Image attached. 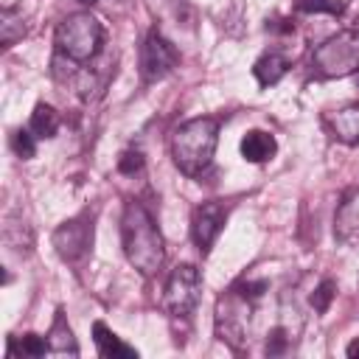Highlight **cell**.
<instances>
[{
    "mask_svg": "<svg viewBox=\"0 0 359 359\" xmlns=\"http://www.w3.org/2000/svg\"><path fill=\"white\" fill-rule=\"evenodd\" d=\"M121 241L126 261L146 278L157 275L165 264V244L151 219V213L140 202H126L121 216Z\"/></svg>",
    "mask_w": 359,
    "mask_h": 359,
    "instance_id": "6da1fadb",
    "label": "cell"
},
{
    "mask_svg": "<svg viewBox=\"0 0 359 359\" xmlns=\"http://www.w3.org/2000/svg\"><path fill=\"white\" fill-rule=\"evenodd\" d=\"M216 143H219V121L216 118L202 115V118H191V121L180 123L171 132L174 165L188 177H199L213 163Z\"/></svg>",
    "mask_w": 359,
    "mask_h": 359,
    "instance_id": "7a4b0ae2",
    "label": "cell"
},
{
    "mask_svg": "<svg viewBox=\"0 0 359 359\" xmlns=\"http://www.w3.org/2000/svg\"><path fill=\"white\" fill-rule=\"evenodd\" d=\"M53 45H56V53H62L65 59L76 65H87L101 53L104 25L90 11H73L56 25Z\"/></svg>",
    "mask_w": 359,
    "mask_h": 359,
    "instance_id": "3957f363",
    "label": "cell"
},
{
    "mask_svg": "<svg viewBox=\"0 0 359 359\" xmlns=\"http://www.w3.org/2000/svg\"><path fill=\"white\" fill-rule=\"evenodd\" d=\"M309 67L317 79H345L359 73V28H348L323 39L311 50Z\"/></svg>",
    "mask_w": 359,
    "mask_h": 359,
    "instance_id": "277c9868",
    "label": "cell"
},
{
    "mask_svg": "<svg viewBox=\"0 0 359 359\" xmlns=\"http://www.w3.org/2000/svg\"><path fill=\"white\" fill-rule=\"evenodd\" d=\"M252 303L255 297L244 292V286H233L224 297H219L216 303V334L222 342L233 345L236 351H241L247 345V334H250V314H252Z\"/></svg>",
    "mask_w": 359,
    "mask_h": 359,
    "instance_id": "5b68a950",
    "label": "cell"
},
{
    "mask_svg": "<svg viewBox=\"0 0 359 359\" xmlns=\"http://www.w3.org/2000/svg\"><path fill=\"white\" fill-rule=\"evenodd\" d=\"M202 297V275L194 264H180L165 280L163 306L171 317H191Z\"/></svg>",
    "mask_w": 359,
    "mask_h": 359,
    "instance_id": "8992f818",
    "label": "cell"
},
{
    "mask_svg": "<svg viewBox=\"0 0 359 359\" xmlns=\"http://www.w3.org/2000/svg\"><path fill=\"white\" fill-rule=\"evenodd\" d=\"M53 247L67 264H79L93 250V213L84 210L53 230Z\"/></svg>",
    "mask_w": 359,
    "mask_h": 359,
    "instance_id": "52a82bcc",
    "label": "cell"
},
{
    "mask_svg": "<svg viewBox=\"0 0 359 359\" xmlns=\"http://www.w3.org/2000/svg\"><path fill=\"white\" fill-rule=\"evenodd\" d=\"M180 65V50L160 31H149L140 45V76L146 84L165 79Z\"/></svg>",
    "mask_w": 359,
    "mask_h": 359,
    "instance_id": "ba28073f",
    "label": "cell"
},
{
    "mask_svg": "<svg viewBox=\"0 0 359 359\" xmlns=\"http://www.w3.org/2000/svg\"><path fill=\"white\" fill-rule=\"evenodd\" d=\"M227 222V208L222 202H202L196 210H194V219H191V233H194V244L199 247L202 255L210 252L213 241L219 238L222 227Z\"/></svg>",
    "mask_w": 359,
    "mask_h": 359,
    "instance_id": "9c48e42d",
    "label": "cell"
},
{
    "mask_svg": "<svg viewBox=\"0 0 359 359\" xmlns=\"http://www.w3.org/2000/svg\"><path fill=\"white\" fill-rule=\"evenodd\" d=\"M328 135L345 146H359V101L345 104L334 112H325L323 118Z\"/></svg>",
    "mask_w": 359,
    "mask_h": 359,
    "instance_id": "30bf717a",
    "label": "cell"
},
{
    "mask_svg": "<svg viewBox=\"0 0 359 359\" xmlns=\"http://www.w3.org/2000/svg\"><path fill=\"white\" fill-rule=\"evenodd\" d=\"M93 342H95L98 356H104V359H137V351L132 345H126L121 337H115L101 320L93 323Z\"/></svg>",
    "mask_w": 359,
    "mask_h": 359,
    "instance_id": "8fae6325",
    "label": "cell"
},
{
    "mask_svg": "<svg viewBox=\"0 0 359 359\" xmlns=\"http://www.w3.org/2000/svg\"><path fill=\"white\" fill-rule=\"evenodd\" d=\"M334 233L339 241H359V191L342 199L334 219Z\"/></svg>",
    "mask_w": 359,
    "mask_h": 359,
    "instance_id": "7c38bea8",
    "label": "cell"
},
{
    "mask_svg": "<svg viewBox=\"0 0 359 359\" xmlns=\"http://www.w3.org/2000/svg\"><path fill=\"white\" fill-rule=\"evenodd\" d=\"M278 151V143L269 132H261V129H252L241 137V157L247 163H266L272 160Z\"/></svg>",
    "mask_w": 359,
    "mask_h": 359,
    "instance_id": "4fadbf2b",
    "label": "cell"
},
{
    "mask_svg": "<svg viewBox=\"0 0 359 359\" xmlns=\"http://www.w3.org/2000/svg\"><path fill=\"white\" fill-rule=\"evenodd\" d=\"M286 70H289V59L280 56V53H275V50H266V53L258 56L255 65H252V76L258 79L261 87L278 84V81L286 76Z\"/></svg>",
    "mask_w": 359,
    "mask_h": 359,
    "instance_id": "5bb4252c",
    "label": "cell"
},
{
    "mask_svg": "<svg viewBox=\"0 0 359 359\" xmlns=\"http://www.w3.org/2000/svg\"><path fill=\"white\" fill-rule=\"evenodd\" d=\"M59 123H62V121H59V112H56L50 104H36L34 112H31L28 129H31V135H34L36 140H50V137H56Z\"/></svg>",
    "mask_w": 359,
    "mask_h": 359,
    "instance_id": "9a60e30c",
    "label": "cell"
},
{
    "mask_svg": "<svg viewBox=\"0 0 359 359\" xmlns=\"http://www.w3.org/2000/svg\"><path fill=\"white\" fill-rule=\"evenodd\" d=\"M48 345H50V353H79V345H76V339H73V331H70V325L65 323V314H62V309L56 311V320H53V325H50V334H48Z\"/></svg>",
    "mask_w": 359,
    "mask_h": 359,
    "instance_id": "2e32d148",
    "label": "cell"
},
{
    "mask_svg": "<svg viewBox=\"0 0 359 359\" xmlns=\"http://www.w3.org/2000/svg\"><path fill=\"white\" fill-rule=\"evenodd\" d=\"M8 351L11 353H20V356H45L48 351H50V345H48V339L45 337H39V334H25V337H20V339H11L8 342Z\"/></svg>",
    "mask_w": 359,
    "mask_h": 359,
    "instance_id": "e0dca14e",
    "label": "cell"
},
{
    "mask_svg": "<svg viewBox=\"0 0 359 359\" xmlns=\"http://www.w3.org/2000/svg\"><path fill=\"white\" fill-rule=\"evenodd\" d=\"M22 34H25L22 17H17L14 8H3V14H0V39H3V45L11 48Z\"/></svg>",
    "mask_w": 359,
    "mask_h": 359,
    "instance_id": "ac0fdd59",
    "label": "cell"
},
{
    "mask_svg": "<svg viewBox=\"0 0 359 359\" xmlns=\"http://www.w3.org/2000/svg\"><path fill=\"white\" fill-rule=\"evenodd\" d=\"M294 8L300 14H342L345 11V0H294Z\"/></svg>",
    "mask_w": 359,
    "mask_h": 359,
    "instance_id": "d6986e66",
    "label": "cell"
},
{
    "mask_svg": "<svg viewBox=\"0 0 359 359\" xmlns=\"http://www.w3.org/2000/svg\"><path fill=\"white\" fill-rule=\"evenodd\" d=\"M11 149H14L17 157L31 160V157L36 154V137L31 135V129H17V132L11 135Z\"/></svg>",
    "mask_w": 359,
    "mask_h": 359,
    "instance_id": "ffe728a7",
    "label": "cell"
},
{
    "mask_svg": "<svg viewBox=\"0 0 359 359\" xmlns=\"http://www.w3.org/2000/svg\"><path fill=\"white\" fill-rule=\"evenodd\" d=\"M334 294H337V283L334 280H323L317 289H314V294H311V309L317 311V314H325L328 311V306H331V300H334Z\"/></svg>",
    "mask_w": 359,
    "mask_h": 359,
    "instance_id": "44dd1931",
    "label": "cell"
},
{
    "mask_svg": "<svg viewBox=\"0 0 359 359\" xmlns=\"http://www.w3.org/2000/svg\"><path fill=\"white\" fill-rule=\"evenodd\" d=\"M140 168H143V151L129 149V151L121 154V160H118V171H121V174H135V171H140Z\"/></svg>",
    "mask_w": 359,
    "mask_h": 359,
    "instance_id": "7402d4cb",
    "label": "cell"
},
{
    "mask_svg": "<svg viewBox=\"0 0 359 359\" xmlns=\"http://www.w3.org/2000/svg\"><path fill=\"white\" fill-rule=\"evenodd\" d=\"M286 345H289L286 331H283V328H275V331H272V337L266 339V353H280Z\"/></svg>",
    "mask_w": 359,
    "mask_h": 359,
    "instance_id": "603a6c76",
    "label": "cell"
},
{
    "mask_svg": "<svg viewBox=\"0 0 359 359\" xmlns=\"http://www.w3.org/2000/svg\"><path fill=\"white\" fill-rule=\"evenodd\" d=\"M345 353H348L351 359H356V356H359V339H353V342L345 348Z\"/></svg>",
    "mask_w": 359,
    "mask_h": 359,
    "instance_id": "cb8c5ba5",
    "label": "cell"
},
{
    "mask_svg": "<svg viewBox=\"0 0 359 359\" xmlns=\"http://www.w3.org/2000/svg\"><path fill=\"white\" fill-rule=\"evenodd\" d=\"M81 3H87V6H90V3H98V0H81Z\"/></svg>",
    "mask_w": 359,
    "mask_h": 359,
    "instance_id": "d4e9b609",
    "label": "cell"
}]
</instances>
